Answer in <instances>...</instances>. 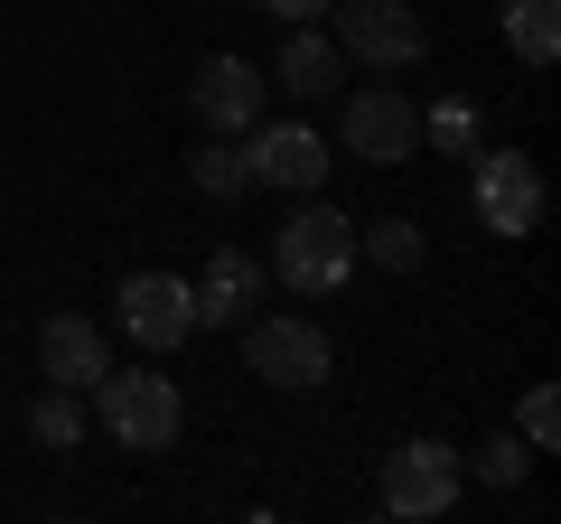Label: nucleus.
<instances>
[{
	"label": "nucleus",
	"instance_id": "f8f14e48",
	"mask_svg": "<svg viewBox=\"0 0 561 524\" xmlns=\"http://www.w3.org/2000/svg\"><path fill=\"white\" fill-rule=\"evenodd\" d=\"M38 365H47V384H76V394H94L103 384V328L94 319H76V309H57V319L38 328Z\"/></svg>",
	"mask_w": 561,
	"mask_h": 524
},
{
	"label": "nucleus",
	"instance_id": "4468645a",
	"mask_svg": "<svg viewBox=\"0 0 561 524\" xmlns=\"http://www.w3.org/2000/svg\"><path fill=\"white\" fill-rule=\"evenodd\" d=\"M337 76H346V47L309 38V29H300V38H290V47H280V84H290V94H328V84H337Z\"/></svg>",
	"mask_w": 561,
	"mask_h": 524
},
{
	"label": "nucleus",
	"instance_id": "39448f33",
	"mask_svg": "<svg viewBox=\"0 0 561 524\" xmlns=\"http://www.w3.org/2000/svg\"><path fill=\"white\" fill-rule=\"evenodd\" d=\"M459 505V449L449 441H402L383 459V515H449Z\"/></svg>",
	"mask_w": 561,
	"mask_h": 524
},
{
	"label": "nucleus",
	"instance_id": "aec40b11",
	"mask_svg": "<svg viewBox=\"0 0 561 524\" xmlns=\"http://www.w3.org/2000/svg\"><path fill=\"white\" fill-rule=\"evenodd\" d=\"M524 441H534V449H552V441H561V403H552V384H534V394H524Z\"/></svg>",
	"mask_w": 561,
	"mask_h": 524
},
{
	"label": "nucleus",
	"instance_id": "9b49d317",
	"mask_svg": "<svg viewBox=\"0 0 561 524\" xmlns=\"http://www.w3.org/2000/svg\"><path fill=\"white\" fill-rule=\"evenodd\" d=\"M262 272L253 253H206V272L187 291H197V328H234V319H253V300H262Z\"/></svg>",
	"mask_w": 561,
	"mask_h": 524
},
{
	"label": "nucleus",
	"instance_id": "6e6552de",
	"mask_svg": "<svg viewBox=\"0 0 561 524\" xmlns=\"http://www.w3.org/2000/svg\"><path fill=\"white\" fill-rule=\"evenodd\" d=\"M346 150L375 160V169H402L421 150V103L393 94V84H365V94L346 103Z\"/></svg>",
	"mask_w": 561,
	"mask_h": 524
},
{
	"label": "nucleus",
	"instance_id": "0eeeda50",
	"mask_svg": "<svg viewBox=\"0 0 561 524\" xmlns=\"http://www.w3.org/2000/svg\"><path fill=\"white\" fill-rule=\"evenodd\" d=\"M243 365H253L262 384H280V394H309V384H328V338L309 319H253L243 328Z\"/></svg>",
	"mask_w": 561,
	"mask_h": 524
},
{
	"label": "nucleus",
	"instance_id": "f257e3e1",
	"mask_svg": "<svg viewBox=\"0 0 561 524\" xmlns=\"http://www.w3.org/2000/svg\"><path fill=\"white\" fill-rule=\"evenodd\" d=\"M272 272L300 291V300H337V291L356 282V225H346L337 206H300V216L280 225Z\"/></svg>",
	"mask_w": 561,
	"mask_h": 524
},
{
	"label": "nucleus",
	"instance_id": "20e7f679",
	"mask_svg": "<svg viewBox=\"0 0 561 524\" xmlns=\"http://www.w3.org/2000/svg\"><path fill=\"white\" fill-rule=\"evenodd\" d=\"M468 197H478V216H486V235H505V243H524L542 225V169L524 160V150H468Z\"/></svg>",
	"mask_w": 561,
	"mask_h": 524
},
{
	"label": "nucleus",
	"instance_id": "6ab92c4d",
	"mask_svg": "<svg viewBox=\"0 0 561 524\" xmlns=\"http://www.w3.org/2000/svg\"><path fill=\"white\" fill-rule=\"evenodd\" d=\"M524 468H534V459H524V441H505V431H496V441L478 449V478H486V487H515Z\"/></svg>",
	"mask_w": 561,
	"mask_h": 524
},
{
	"label": "nucleus",
	"instance_id": "7ed1b4c3",
	"mask_svg": "<svg viewBox=\"0 0 561 524\" xmlns=\"http://www.w3.org/2000/svg\"><path fill=\"white\" fill-rule=\"evenodd\" d=\"M337 10V47L356 66H383V76H402V66L431 57V29L402 10V0H328Z\"/></svg>",
	"mask_w": 561,
	"mask_h": 524
},
{
	"label": "nucleus",
	"instance_id": "ddd939ff",
	"mask_svg": "<svg viewBox=\"0 0 561 524\" xmlns=\"http://www.w3.org/2000/svg\"><path fill=\"white\" fill-rule=\"evenodd\" d=\"M505 47H515L524 66H552V57H561V20H552V0H505Z\"/></svg>",
	"mask_w": 561,
	"mask_h": 524
},
{
	"label": "nucleus",
	"instance_id": "f3484780",
	"mask_svg": "<svg viewBox=\"0 0 561 524\" xmlns=\"http://www.w3.org/2000/svg\"><path fill=\"white\" fill-rule=\"evenodd\" d=\"M421 141H440V150H478V113H468V103H440V113L421 122Z\"/></svg>",
	"mask_w": 561,
	"mask_h": 524
},
{
	"label": "nucleus",
	"instance_id": "423d86ee",
	"mask_svg": "<svg viewBox=\"0 0 561 524\" xmlns=\"http://www.w3.org/2000/svg\"><path fill=\"white\" fill-rule=\"evenodd\" d=\"M113 309H122V328H131V346H150V356H169V346L197 338V291H187L179 272H131Z\"/></svg>",
	"mask_w": 561,
	"mask_h": 524
},
{
	"label": "nucleus",
	"instance_id": "2eb2a0df",
	"mask_svg": "<svg viewBox=\"0 0 561 524\" xmlns=\"http://www.w3.org/2000/svg\"><path fill=\"white\" fill-rule=\"evenodd\" d=\"M356 243L383 262V272H421V225H412V216H383L375 235H356Z\"/></svg>",
	"mask_w": 561,
	"mask_h": 524
},
{
	"label": "nucleus",
	"instance_id": "dca6fc26",
	"mask_svg": "<svg viewBox=\"0 0 561 524\" xmlns=\"http://www.w3.org/2000/svg\"><path fill=\"white\" fill-rule=\"evenodd\" d=\"M187 179H197L206 197H243V187H253V169H243V150H216V141H206L197 160H187Z\"/></svg>",
	"mask_w": 561,
	"mask_h": 524
},
{
	"label": "nucleus",
	"instance_id": "412c9836",
	"mask_svg": "<svg viewBox=\"0 0 561 524\" xmlns=\"http://www.w3.org/2000/svg\"><path fill=\"white\" fill-rule=\"evenodd\" d=\"M243 10H272V20H290V29H300V20H319L328 0H243Z\"/></svg>",
	"mask_w": 561,
	"mask_h": 524
},
{
	"label": "nucleus",
	"instance_id": "1a4fd4ad",
	"mask_svg": "<svg viewBox=\"0 0 561 524\" xmlns=\"http://www.w3.org/2000/svg\"><path fill=\"white\" fill-rule=\"evenodd\" d=\"M243 169H253V187H300V197H319V179L337 160H328V141L309 132V122H272V132L243 141Z\"/></svg>",
	"mask_w": 561,
	"mask_h": 524
},
{
	"label": "nucleus",
	"instance_id": "9d476101",
	"mask_svg": "<svg viewBox=\"0 0 561 524\" xmlns=\"http://www.w3.org/2000/svg\"><path fill=\"white\" fill-rule=\"evenodd\" d=\"M187 94H197L206 132H253V122H262V66L253 57H206Z\"/></svg>",
	"mask_w": 561,
	"mask_h": 524
},
{
	"label": "nucleus",
	"instance_id": "f03ea898",
	"mask_svg": "<svg viewBox=\"0 0 561 524\" xmlns=\"http://www.w3.org/2000/svg\"><path fill=\"white\" fill-rule=\"evenodd\" d=\"M94 412H103V431H113L122 449H169L179 422H187L169 375H113V365H103V384H94Z\"/></svg>",
	"mask_w": 561,
	"mask_h": 524
},
{
	"label": "nucleus",
	"instance_id": "a211bd4d",
	"mask_svg": "<svg viewBox=\"0 0 561 524\" xmlns=\"http://www.w3.org/2000/svg\"><path fill=\"white\" fill-rule=\"evenodd\" d=\"M28 431H38V441H47V449H66V441H76V431H84V412H76V403H66V394H47V403H38V412H28Z\"/></svg>",
	"mask_w": 561,
	"mask_h": 524
}]
</instances>
